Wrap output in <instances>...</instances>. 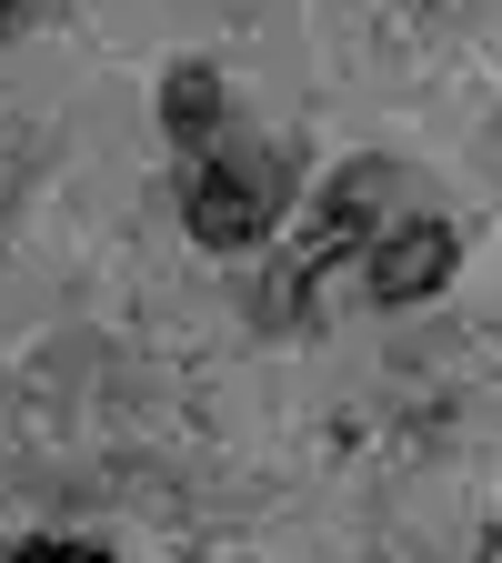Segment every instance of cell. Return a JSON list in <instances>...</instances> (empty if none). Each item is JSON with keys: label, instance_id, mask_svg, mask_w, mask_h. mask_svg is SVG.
<instances>
[{"label": "cell", "instance_id": "obj_1", "mask_svg": "<svg viewBox=\"0 0 502 563\" xmlns=\"http://www.w3.org/2000/svg\"><path fill=\"white\" fill-rule=\"evenodd\" d=\"M281 162L271 152H242V141L222 131L211 152H181V222H191V242H211V252H252L271 222H281Z\"/></svg>", "mask_w": 502, "mask_h": 563}, {"label": "cell", "instance_id": "obj_5", "mask_svg": "<svg viewBox=\"0 0 502 563\" xmlns=\"http://www.w3.org/2000/svg\"><path fill=\"white\" fill-rule=\"evenodd\" d=\"M21 11H31V0H0V31H21Z\"/></svg>", "mask_w": 502, "mask_h": 563}, {"label": "cell", "instance_id": "obj_6", "mask_svg": "<svg viewBox=\"0 0 502 563\" xmlns=\"http://www.w3.org/2000/svg\"><path fill=\"white\" fill-rule=\"evenodd\" d=\"M482 563H502V533H492V543H482Z\"/></svg>", "mask_w": 502, "mask_h": 563}, {"label": "cell", "instance_id": "obj_4", "mask_svg": "<svg viewBox=\"0 0 502 563\" xmlns=\"http://www.w3.org/2000/svg\"><path fill=\"white\" fill-rule=\"evenodd\" d=\"M0 563H111L101 543H81V533H31V543H11Z\"/></svg>", "mask_w": 502, "mask_h": 563}, {"label": "cell", "instance_id": "obj_3", "mask_svg": "<svg viewBox=\"0 0 502 563\" xmlns=\"http://www.w3.org/2000/svg\"><path fill=\"white\" fill-rule=\"evenodd\" d=\"M161 121H171V141H181V152H211V141L232 131V121H222V81H211L201 60H181L171 81H161Z\"/></svg>", "mask_w": 502, "mask_h": 563}, {"label": "cell", "instance_id": "obj_2", "mask_svg": "<svg viewBox=\"0 0 502 563\" xmlns=\"http://www.w3.org/2000/svg\"><path fill=\"white\" fill-rule=\"evenodd\" d=\"M453 262H462V242H453L443 211H402V222L362 252V292L382 312H412V302H433L443 282H453Z\"/></svg>", "mask_w": 502, "mask_h": 563}]
</instances>
